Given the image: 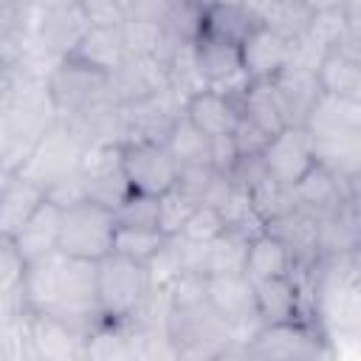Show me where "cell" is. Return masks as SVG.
Returning a JSON list of instances; mask_svg holds the SVG:
<instances>
[{
    "label": "cell",
    "mask_w": 361,
    "mask_h": 361,
    "mask_svg": "<svg viewBox=\"0 0 361 361\" xmlns=\"http://www.w3.org/2000/svg\"><path fill=\"white\" fill-rule=\"evenodd\" d=\"M152 285L147 265L116 251L96 259V305L99 322L110 327H130L147 302Z\"/></svg>",
    "instance_id": "cell-1"
},
{
    "label": "cell",
    "mask_w": 361,
    "mask_h": 361,
    "mask_svg": "<svg viewBox=\"0 0 361 361\" xmlns=\"http://www.w3.org/2000/svg\"><path fill=\"white\" fill-rule=\"evenodd\" d=\"M45 90L56 118H76L113 96L110 76L71 54L59 56L45 73Z\"/></svg>",
    "instance_id": "cell-2"
},
{
    "label": "cell",
    "mask_w": 361,
    "mask_h": 361,
    "mask_svg": "<svg viewBox=\"0 0 361 361\" xmlns=\"http://www.w3.org/2000/svg\"><path fill=\"white\" fill-rule=\"evenodd\" d=\"M113 231H116L113 209L93 203L87 197L73 200V203L62 206L56 251L65 257H79V259L96 262L113 251Z\"/></svg>",
    "instance_id": "cell-3"
},
{
    "label": "cell",
    "mask_w": 361,
    "mask_h": 361,
    "mask_svg": "<svg viewBox=\"0 0 361 361\" xmlns=\"http://www.w3.org/2000/svg\"><path fill=\"white\" fill-rule=\"evenodd\" d=\"M206 302L212 310L231 327L237 355H243V347L251 341V336L259 327L257 305H254V282L243 271H214L203 276Z\"/></svg>",
    "instance_id": "cell-4"
},
{
    "label": "cell",
    "mask_w": 361,
    "mask_h": 361,
    "mask_svg": "<svg viewBox=\"0 0 361 361\" xmlns=\"http://www.w3.org/2000/svg\"><path fill=\"white\" fill-rule=\"evenodd\" d=\"M51 313L65 319L82 338H87L102 324L99 305H96V262L93 259L59 254V288H56V305Z\"/></svg>",
    "instance_id": "cell-5"
},
{
    "label": "cell",
    "mask_w": 361,
    "mask_h": 361,
    "mask_svg": "<svg viewBox=\"0 0 361 361\" xmlns=\"http://www.w3.org/2000/svg\"><path fill=\"white\" fill-rule=\"evenodd\" d=\"M330 353L327 336L316 322L259 324L243 347V355L248 358H322Z\"/></svg>",
    "instance_id": "cell-6"
},
{
    "label": "cell",
    "mask_w": 361,
    "mask_h": 361,
    "mask_svg": "<svg viewBox=\"0 0 361 361\" xmlns=\"http://www.w3.org/2000/svg\"><path fill=\"white\" fill-rule=\"evenodd\" d=\"M118 152H121V166H124L130 192L158 197L178 183V164L169 155L166 144L124 138L118 141Z\"/></svg>",
    "instance_id": "cell-7"
},
{
    "label": "cell",
    "mask_w": 361,
    "mask_h": 361,
    "mask_svg": "<svg viewBox=\"0 0 361 361\" xmlns=\"http://www.w3.org/2000/svg\"><path fill=\"white\" fill-rule=\"evenodd\" d=\"M79 183H82V197L102 203L107 209H116L130 195L118 141H99L85 149L79 161Z\"/></svg>",
    "instance_id": "cell-8"
},
{
    "label": "cell",
    "mask_w": 361,
    "mask_h": 361,
    "mask_svg": "<svg viewBox=\"0 0 361 361\" xmlns=\"http://www.w3.org/2000/svg\"><path fill=\"white\" fill-rule=\"evenodd\" d=\"M254 305L259 324H285V322H316L310 313V296L299 274L271 276L254 282Z\"/></svg>",
    "instance_id": "cell-9"
},
{
    "label": "cell",
    "mask_w": 361,
    "mask_h": 361,
    "mask_svg": "<svg viewBox=\"0 0 361 361\" xmlns=\"http://www.w3.org/2000/svg\"><path fill=\"white\" fill-rule=\"evenodd\" d=\"M240 87H212V85H203V87H197V90L183 96L180 113L209 141L220 138V135H228L234 130L237 118H240V104H237V90Z\"/></svg>",
    "instance_id": "cell-10"
},
{
    "label": "cell",
    "mask_w": 361,
    "mask_h": 361,
    "mask_svg": "<svg viewBox=\"0 0 361 361\" xmlns=\"http://www.w3.org/2000/svg\"><path fill=\"white\" fill-rule=\"evenodd\" d=\"M262 164L268 169V175H274L276 180L293 186L313 164V141L310 133L299 124H288L279 133H274L262 149Z\"/></svg>",
    "instance_id": "cell-11"
},
{
    "label": "cell",
    "mask_w": 361,
    "mask_h": 361,
    "mask_svg": "<svg viewBox=\"0 0 361 361\" xmlns=\"http://www.w3.org/2000/svg\"><path fill=\"white\" fill-rule=\"evenodd\" d=\"M313 73H316L322 93L336 96V99L361 102V65H358L355 39L322 48L313 62Z\"/></svg>",
    "instance_id": "cell-12"
},
{
    "label": "cell",
    "mask_w": 361,
    "mask_h": 361,
    "mask_svg": "<svg viewBox=\"0 0 361 361\" xmlns=\"http://www.w3.org/2000/svg\"><path fill=\"white\" fill-rule=\"evenodd\" d=\"M355 186H358V183L341 180V178L333 175L327 166L313 164V166L290 186V192H293V203H296L299 209L310 212V214L319 220V217H324V214L341 209L344 203L355 200Z\"/></svg>",
    "instance_id": "cell-13"
},
{
    "label": "cell",
    "mask_w": 361,
    "mask_h": 361,
    "mask_svg": "<svg viewBox=\"0 0 361 361\" xmlns=\"http://www.w3.org/2000/svg\"><path fill=\"white\" fill-rule=\"evenodd\" d=\"M192 62L195 73L203 85L212 87H240L245 82L243 76V59H240V45L197 34L192 42Z\"/></svg>",
    "instance_id": "cell-14"
},
{
    "label": "cell",
    "mask_w": 361,
    "mask_h": 361,
    "mask_svg": "<svg viewBox=\"0 0 361 361\" xmlns=\"http://www.w3.org/2000/svg\"><path fill=\"white\" fill-rule=\"evenodd\" d=\"M243 59V76L248 82L254 79H274L285 65L296 62V42L257 25L240 45Z\"/></svg>",
    "instance_id": "cell-15"
},
{
    "label": "cell",
    "mask_w": 361,
    "mask_h": 361,
    "mask_svg": "<svg viewBox=\"0 0 361 361\" xmlns=\"http://www.w3.org/2000/svg\"><path fill=\"white\" fill-rule=\"evenodd\" d=\"M31 355L37 358H79L85 355V338L54 313H23Z\"/></svg>",
    "instance_id": "cell-16"
},
{
    "label": "cell",
    "mask_w": 361,
    "mask_h": 361,
    "mask_svg": "<svg viewBox=\"0 0 361 361\" xmlns=\"http://www.w3.org/2000/svg\"><path fill=\"white\" fill-rule=\"evenodd\" d=\"M262 228L285 243V248L293 257V271H310L322 259L319 257V220L310 212L293 206L285 214L265 223Z\"/></svg>",
    "instance_id": "cell-17"
},
{
    "label": "cell",
    "mask_w": 361,
    "mask_h": 361,
    "mask_svg": "<svg viewBox=\"0 0 361 361\" xmlns=\"http://www.w3.org/2000/svg\"><path fill=\"white\" fill-rule=\"evenodd\" d=\"M271 85H274V90L279 96V104L285 110L288 124L305 127L307 113L313 110V104L322 96L319 82H316V73H313V65H307V62H290V65H285L271 79Z\"/></svg>",
    "instance_id": "cell-18"
},
{
    "label": "cell",
    "mask_w": 361,
    "mask_h": 361,
    "mask_svg": "<svg viewBox=\"0 0 361 361\" xmlns=\"http://www.w3.org/2000/svg\"><path fill=\"white\" fill-rule=\"evenodd\" d=\"M48 197L45 186L25 175L23 169L0 175V231L17 234L20 226L37 212V206Z\"/></svg>",
    "instance_id": "cell-19"
},
{
    "label": "cell",
    "mask_w": 361,
    "mask_h": 361,
    "mask_svg": "<svg viewBox=\"0 0 361 361\" xmlns=\"http://www.w3.org/2000/svg\"><path fill=\"white\" fill-rule=\"evenodd\" d=\"M305 130L313 141H333V138H353L361 135V102L336 99L322 93L313 110L307 113Z\"/></svg>",
    "instance_id": "cell-20"
},
{
    "label": "cell",
    "mask_w": 361,
    "mask_h": 361,
    "mask_svg": "<svg viewBox=\"0 0 361 361\" xmlns=\"http://www.w3.org/2000/svg\"><path fill=\"white\" fill-rule=\"evenodd\" d=\"M243 6L251 11L257 25H262L290 42L305 39L310 20H313V8L302 0H245Z\"/></svg>",
    "instance_id": "cell-21"
},
{
    "label": "cell",
    "mask_w": 361,
    "mask_h": 361,
    "mask_svg": "<svg viewBox=\"0 0 361 361\" xmlns=\"http://www.w3.org/2000/svg\"><path fill=\"white\" fill-rule=\"evenodd\" d=\"M68 54L113 76L127 59L121 25H87Z\"/></svg>",
    "instance_id": "cell-22"
},
{
    "label": "cell",
    "mask_w": 361,
    "mask_h": 361,
    "mask_svg": "<svg viewBox=\"0 0 361 361\" xmlns=\"http://www.w3.org/2000/svg\"><path fill=\"white\" fill-rule=\"evenodd\" d=\"M59 220H62V206L54 203L51 197H45L37 206V212L20 226V231L14 234V240H17L23 257L28 262L56 254V245H59Z\"/></svg>",
    "instance_id": "cell-23"
},
{
    "label": "cell",
    "mask_w": 361,
    "mask_h": 361,
    "mask_svg": "<svg viewBox=\"0 0 361 361\" xmlns=\"http://www.w3.org/2000/svg\"><path fill=\"white\" fill-rule=\"evenodd\" d=\"M243 274L251 282H262V279H271V276H285V274H293V257H290V251L285 248V243L279 237L259 228L257 234L248 237L245 257H243Z\"/></svg>",
    "instance_id": "cell-24"
},
{
    "label": "cell",
    "mask_w": 361,
    "mask_h": 361,
    "mask_svg": "<svg viewBox=\"0 0 361 361\" xmlns=\"http://www.w3.org/2000/svg\"><path fill=\"white\" fill-rule=\"evenodd\" d=\"M237 104H240V113L254 121L265 135H274L279 133L282 127H288V118H285V110L279 104V96L271 85V79H254L237 90Z\"/></svg>",
    "instance_id": "cell-25"
},
{
    "label": "cell",
    "mask_w": 361,
    "mask_h": 361,
    "mask_svg": "<svg viewBox=\"0 0 361 361\" xmlns=\"http://www.w3.org/2000/svg\"><path fill=\"white\" fill-rule=\"evenodd\" d=\"M121 37H124V48L127 56L135 59H152L161 65H169V56L175 51V39L166 31L164 23L158 20H124L121 23Z\"/></svg>",
    "instance_id": "cell-26"
},
{
    "label": "cell",
    "mask_w": 361,
    "mask_h": 361,
    "mask_svg": "<svg viewBox=\"0 0 361 361\" xmlns=\"http://www.w3.org/2000/svg\"><path fill=\"white\" fill-rule=\"evenodd\" d=\"M257 28V20L243 3H212L203 6V20H200V34L243 45V39Z\"/></svg>",
    "instance_id": "cell-27"
},
{
    "label": "cell",
    "mask_w": 361,
    "mask_h": 361,
    "mask_svg": "<svg viewBox=\"0 0 361 361\" xmlns=\"http://www.w3.org/2000/svg\"><path fill=\"white\" fill-rule=\"evenodd\" d=\"M28 271V259L23 257L14 234L0 231V307L14 319L20 316V290Z\"/></svg>",
    "instance_id": "cell-28"
},
{
    "label": "cell",
    "mask_w": 361,
    "mask_h": 361,
    "mask_svg": "<svg viewBox=\"0 0 361 361\" xmlns=\"http://www.w3.org/2000/svg\"><path fill=\"white\" fill-rule=\"evenodd\" d=\"M164 144H166V149L178 166H206V164L212 166V141L203 133H197L183 118V113L175 118Z\"/></svg>",
    "instance_id": "cell-29"
},
{
    "label": "cell",
    "mask_w": 361,
    "mask_h": 361,
    "mask_svg": "<svg viewBox=\"0 0 361 361\" xmlns=\"http://www.w3.org/2000/svg\"><path fill=\"white\" fill-rule=\"evenodd\" d=\"M245 195H248V203H251L254 217H257L262 226L296 206L290 186L282 183V180H276L274 175H262L257 183H251V186L245 189Z\"/></svg>",
    "instance_id": "cell-30"
},
{
    "label": "cell",
    "mask_w": 361,
    "mask_h": 361,
    "mask_svg": "<svg viewBox=\"0 0 361 361\" xmlns=\"http://www.w3.org/2000/svg\"><path fill=\"white\" fill-rule=\"evenodd\" d=\"M166 234L161 228H144V226H124L116 223L113 231V251L121 257H130L141 265H147L164 245H166Z\"/></svg>",
    "instance_id": "cell-31"
},
{
    "label": "cell",
    "mask_w": 361,
    "mask_h": 361,
    "mask_svg": "<svg viewBox=\"0 0 361 361\" xmlns=\"http://www.w3.org/2000/svg\"><path fill=\"white\" fill-rule=\"evenodd\" d=\"M197 197H192L189 192H183L178 183L172 189H166L164 195H158V228L166 237H178V231L183 228L186 217L197 209Z\"/></svg>",
    "instance_id": "cell-32"
},
{
    "label": "cell",
    "mask_w": 361,
    "mask_h": 361,
    "mask_svg": "<svg viewBox=\"0 0 361 361\" xmlns=\"http://www.w3.org/2000/svg\"><path fill=\"white\" fill-rule=\"evenodd\" d=\"M113 214H116V223H124V226L158 228V197L130 192V195L113 209Z\"/></svg>",
    "instance_id": "cell-33"
},
{
    "label": "cell",
    "mask_w": 361,
    "mask_h": 361,
    "mask_svg": "<svg viewBox=\"0 0 361 361\" xmlns=\"http://www.w3.org/2000/svg\"><path fill=\"white\" fill-rule=\"evenodd\" d=\"M226 228L217 206H209V203H197V209L186 217L183 228L178 231L180 240H189V243H209L214 240L220 231Z\"/></svg>",
    "instance_id": "cell-34"
},
{
    "label": "cell",
    "mask_w": 361,
    "mask_h": 361,
    "mask_svg": "<svg viewBox=\"0 0 361 361\" xmlns=\"http://www.w3.org/2000/svg\"><path fill=\"white\" fill-rule=\"evenodd\" d=\"M268 138H271V135H265L254 121H248V118L240 113V118H237V124H234V130H231V141H234V147H237V155H262Z\"/></svg>",
    "instance_id": "cell-35"
},
{
    "label": "cell",
    "mask_w": 361,
    "mask_h": 361,
    "mask_svg": "<svg viewBox=\"0 0 361 361\" xmlns=\"http://www.w3.org/2000/svg\"><path fill=\"white\" fill-rule=\"evenodd\" d=\"M124 20H158L164 23V17L169 14L175 0H118Z\"/></svg>",
    "instance_id": "cell-36"
},
{
    "label": "cell",
    "mask_w": 361,
    "mask_h": 361,
    "mask_svg": "<svg viewBox=\"0 0 361 361\" xmlns=\"http://www.w3.org/2000/svg\"><path fill=\"white\" fill-rule=\"evenodd\" d=\"M11 147H14V127H11L8 110L0 104V164L6 161V155L11 152Z\"/></svg>",
    "instance_id": "cell-37"
},
{
    "label": "cell",
    "mask_w": 361,
    "mask_h": 361,
    "mask_svg": "<svg viewBox=\"0 0 361 361\" xmlns=\"http://www.w3.org/2000/svg\"><path fill=\"white\" fill-rule=\"evenodd\" d=\"M17 8H23L17 0H0V25H3V20H6L11 11H17Z\"/></svg>",
    "instance_id": "cell-38"
},
{
    "label": "cell",
    "mask_w": 361,
    "mask_h": 361,
    "mask_svg": "<svg viewBox=\"0 0 361 361\" xmlns=\"http://www.w3.org/2000/svg\"><path fill=\"white\" fill-rule=\"evenodd\" d=\"M302 3H307L313 11H319V8H330V6H338L341 0H302Z\"/></svg>",
    "instance_id": "cell-39"
},
{
    "label": "cell",
    "mask_w": 361,
    "mask_h": 361,
    "mask_svg": "<svg viewBox=\"0 0 361 361\" xmlns=\"http://www.w3.org/2000/svg\"><path fill=\"white\" fill-rule=\"evenodd\" d=\"M17 3H20V6L25 8V11H31V14H37V11H39V6H42L45 0H17Z\"/></svg>",
    "instance_id": "cell-40"
}]
</instances>
